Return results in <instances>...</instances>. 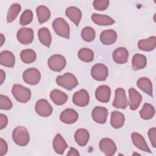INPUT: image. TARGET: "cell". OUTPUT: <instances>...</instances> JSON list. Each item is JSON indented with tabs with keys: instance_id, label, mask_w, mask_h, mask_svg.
Listing matches in <instances>:
<instances>
[{
	"instance_id": "cell-1",
	"label": "cell",
	"mask_w": 156,
	"mask_h": 156,
	"mask_svg": "<svg viewBox=\"0 0 156 156\" xmlns=\"http://www.w3.org/2000/svg\"><path fill=\"white\" fill-rule=\"evenodd\" d=\"M12 138L16 144L20 146H25L29 142L30 136L26 128L23 126H18L13 131Z\"/></svg>"
},
{
	"instance_id": "cell-2",
	"label": "cell",
	"mask_w": 156,
	"mask_h": 156,
	"mask_svg": "<svg viewBox=\"0 0 156 156\" xmlns=\"http://www.w3.org/2000/svg\"><path fill=\"white\" fill-rule=\"evenodd\" d=\"M57 83L68 90H71L78 85V81L73 74L66 73L62 76H58L56 78Z\"/></svg>"
},
{
	"instance_id": "cell-3",
	"label": "cell",
	"mask_w": 156,
	"mask_h": 156,
	"mask_svg": "<svg viewBox=\"0 0 156 156\" xmlns=\"http://www.w3.org/2000/svg\"><path fill=\"white\" fill-rule=\"evenodd\" d=\"M12 93L15 98L21 103L27 102L31 97L30 90L19 84H15L13 86Z\"/></svg>"
},
{
	"instance_id": "cell-4",
	"label": "cell",
	"mask_w": 156,
	"mask_h": 156,
	"mask_svg": "<svg viewBox=\"0 0 156 156\" xmlns=\"http://www.w3.org/2000/svg\"><path fill=\"white\" fill-rule=\"evenodd\" d=\"M55 33L60 37L69 38V26L68 23L62 18H57L54 20L52 24Z\"/></svg>"
},
{
	"instance_id": "cell-5",
	"label": "cell",
	"mask_w": 156,
	"mask_h": 156,
	"mask_svg": "<svg viewBox=\"0 0 156 156\" xmlns=\"http://www.w3.org/2000/svg\"><path fill=\"white\" fill-rule=\"evenodd\" d=\"M49 68L57 72L61 71L66 66V61L65 58L60 54H55L49 57L48 61Z\"/></svg>"
},
{
	"instance_id": "cell-6",
	"label": "cell",
	"mask_w": 156,
	"mask_h": 156,
	"mask_svg": "<svg viewBox=\"0 0 156 156\" xmlns=\"http://www.w3.org/2000/svg\"><path fill=\"white\" fill-rule=\"evenodd\" d=\"M24 81L29 85H37L40 80L41 74L40 71L34 68H30L25 70L23 74Z\"/></svg>"
},
{
	"instance_id": "cell-7",
	"label": "cell",
	"mask_w": 156,
	"mask_h": 156,
	"mask_svg": "<svg viewBox=\"0 0 156 156\" xmlns=\"http://www.w3.org/2000/svg\"><path fill=\"white\" fill-rule=\"evenodd\" d=\"M91 74L94 80L104 81L108 76V68L102 63H97L92 67Z\"/></svg>"
},
{
	"instance_id": "cell-8",
	"label": "cell",
	"mask_w": 156,
	"mask_h": 156,
	"mask_svg": "<svg viewBox=\"0 0 156 156\" xmlns=\"http://www.w3.org/2000/svg\"><path fill=\"white\" fill-rule=\"evenodd\" d=\"M35 108L37 113L42 117L49 116L52 113V106L47 100L44 99H39L37 101Z\"/></svg>"
},
{
	"instance_id": "cell-9",
	"label": "cell",
	"mask_w": 156,
	"mask_h": 156,
	"mask_svg": "<svg viewBox=\"0 0 156 156\" xmlns=\"http://www.w3.org/2000/svg\"><path fill=\"white\" fill-rule=\"evenodd\" d=\"M128 101L126 92L122 88H118L115 90V96L113 102V106L116 108L125 109L128 105Z\"/></svg>"
},
{
	"instance_id": "cell-10",
	"label": "cell",
	"mask_w": 156,
	"mask_h": 156,
	"mask_svg": "<svg viewBox=\"0 0 156 156\" xmlns=\"http://www.w3.org/2000/svg\"><path fill=\"white\" fill-rule=\"evenodd\" d=\"M16 37L18 41L23 44H30L34 40V32L31 28L22 27L17 32Z\"/></svg>"
},
{
	"instance_id": "cell-11",
	"label": "cell",
	"mask_w": 156,
	"mask_h": 156,
	"mask_svg": "<svg viewBox=\"0 0 156 156\" xmlns=\"http://www.w3.org/2000/svg\"><path fill=\"white\" fill-rule=\"evenodd\" d=\"M101 151L107 156H111L115 154L117 147L114 141L108 138H102L99 142Z\"/></svg>"
},
{
	"instance_id": "cell-12",
	"label": "cell",
	"mask_w": 156,
	"mask_h": 156,
	"mask_svg": "<svg viewBox=\"0 0 156 156\" xmlns=\"http://www.w3.org/2000/svg\"><path fill=\"white\" fill-rule=\"evenodd\" d=\"M90 101V96L88 91L85 89H81L76 91L73 96V103L79 107L87 106Z\"/></svg>"
},
{
	"instance_id": "cell-13",
	"label": "cell",
	"mask_w": 156,
	"mask_h": 156,
	"mask_svg": "<svg viewBox=\"0 0 156 156\" xmlns=\"http://www.w3.org/2000/svg\"><path fill=\"white\" fill-rule=\"evenodd\" d=\"M111 95V90L108 86L103 85L98 87L95 91L96 99L103 103H107L109 101Z\"/></svg>"
},
{
	"instance_id": "cell-14",
	"label": "cell",
	"mask_w": 156,
	"mask_h": 156,
	"mask_svg": "<svg viewBox=\"0 0 156 156\" xmlns=\"http://www.w3.org/2000/svg\"><path fill=\"white\" fill-rule=\"evenodd\" d=\"M107 115V109L99 106L94 107L91 113L93 119L99 124H104L106 122Z\"/></svg>"
},
{
	"instance_id": "cell-15",
	"label": "cell",
	"mask_w": 156,
	"mask_h": 156,
	"mask_svg": "<svg viewBox=\"0 0 156 156\" xmlns=\"http://www.w3.org/2000/svg\"><path fill=\"white\" fill-rule=\"evenodd\" d=\"M78 113L72 108H67L63 111L60 116V120L65 124H73L78 119Z\"/></svg>"
},
{
	"instance_id": "cell-16",
	"label": "cell",
	"mask_w": 156,
	"mask_h": 156,
	"mask_svg": "<svg viewBox=\"0 0 156 156\" xmlns=\"http://www.w3.org/2000/svg\"><path fill=\"white\" fill-rule=\"evenodd\" d=\"M129 106L132 110L137 109L142 101L141 95L134 88H131L129 90Z\"/></svg>"
},
{
	"instance_id": "cell-17",
	"label": "cell",
	"mask_w": 156,
	"mask_h": 156,
	"mask_svg": "<svg viewBox=\"0 0 156 156\" xmlns=\"http://www.w3.org/2000/svg\"><path fill=\"white\" fill-rule=\"evenodd\" d=\"M129 52L124 47H119L116 49L113 52V58L118 64H124L128 61Z\"/></svg>"
},
{
	"instance_id": "cell-18",
	"label": "cell",
	"mask_w": 156,
	"mask_h": 156,
	"mask_svg": "<svg viewBox=\"0 0 156 156\" xmlns=\"http://www.w3.org/2000/svg\"><path fill=\"white\" fill-rule=\"evenodd\" d=\"M131 138L133 144L141 151L151 153L150 149L149 148L144 137L139 133L133 132L131 135Z\"/></svg>"
},
{
	"instance_id": "cell-19",
	"label": "cell",
	"mask_w": 156,
	"mask_h": 156,
	"mask_svg": "<svg viewBox=\"0 0 156 156\" xmlns=\"http://www.w3.org/2000/svg\"><path fill=\"white\" fill-rule=\"evenodd\" d=\"M65 14L72 22L78 26L82 18V12L79 8L74 6L69 7L66 9Z\"/></svg>"
},
{
	"instance_id": "cell-20",
	"label": "cell",
	"mask_w": 156,
	"mask_h": 156,
	"mask_svg": "<svg viewBox=\"0 0 156 156\" xmlns=\"http://www.w3.org/2000/svg\"><path fill=\"white\" fill-rule=\"evenodd\" d=\"M117 39L116 32L112 29H108L102 31L100 35V40L102 44L110 45L115 43Z\"/></svg>"
},
{
	"instance_id": "cell-21",
	"label": "cell",
	"mask_w": 156,
	"mask_h": 156,
	"mask_svg": "<svg viewBox=\"0 0 156 156\" xmlns=\"http://www.w3.org/2000/svg\"><path fill=\"white\" fill-rule=\"evenodd\" d=\"M15 63V58L13 54L9 51H4L0 54V63L1 65L12 68Z\"/></svg>"
},
{
	"instance_id": "cell-22",
	"label": "cell",
	"mask_w": 156,
	"mask_h": 156,
	"mask_svg": "<svg viewBox=\"0 0 156 156\" xmlns=\"http://www.w3.org/2000/svg\"><path fill=\"white\" fill-rule=\"evenodd\" d=\"M52 146L54 151L56 153L60 155L63 154L65 149L68 147V145L65 140L63 139L62 136L59 133H57L54 137Z\"/></svg>"
},
{
	"instance_id": "cell-23",
	"label": "cell",
	"mask_w": 156,
	"mask_h": 156,
	"mask_svg": "<svg viewBox=\"0 0 156 156\" xmlns=\"http://www.w3.org/2000/svg\"><path fill=\"white\" fill-rule=\"evenodd\" d=\"M156 46V37L151 36L148 38L140 40L138 43V46L140 50L144 51H151Z\"/></svg>"
},
{
	"instance_id": "cell-24",
	"label": "cell",
	"mask_w": 156,
	"mask_h": 156,
	"mask_svg": "<svg viewBox=\"0 0 156 156\" xmlns=\"http://www.w3.org/2000/svg\"><path fill=\"white\" fill-rule=\"evenodd\" d=\"M91 20L95 24L99 26H110L115 23V20L111 17L98 13H93L91 15Z\"/></svg>"
},
{
	"instance_id": "cell-25",
	"label": "cell",
	"mask_w": 156,
	"mask_h": 156,
	"mask_svg": "<svg viewBox=\"0 0 156 156\" xmlns=\"http://www.w3.org/2000/svg\"><path fill=\"white\" fill-rule=\"evenodd\" d=\"M90 138L88 131L85 129H79L74 133V139L80 146H85Z\"/></svg>"
},
{
	"instance_id": "cell-26",
	"label": "cell",
	"mask_w": 156,
	"mask_h": 156,
	"mask_svg": "<svg viewBox=\"0 0 156 156\" xmlns=\"http://www.w3.org/2000/svg\"><path fill=\"white\" fill-rule=\"evenodd\" d=\"M50 98L54 104L58 105L64 104L68 99V96L66 93L57 89L51 91L50 93Z\"/></svg>"
},
{
	"instance_id": "cell-27",
	"label": "cell",
	"mask_w": 156,
	"mask_h": 156,
	"mask_svg": "<svg viewBox=\"0 0 156 156\" xmlns=\"http://www.w3.org/2000/svg\"><path fill=\"white\" fill-rule=\"evenodd\" d=\"M124 115L118 111H113L111 113L110 124L115 129L121 128L124 123Z\"/></svg>"
},
{
	"instance_id": "cell-28",
	"label": "cell",
	"mask_w": 156,
	"mask_h": 156,
	"mask_svg": "<svg viewBox=\"0 0 156 156\" xmlns=\"http://www.w3.org/2000/svg\"><path fill=\"white\" fill-rule=\"evenodd\" d=\"M137 87L145 93L152 97V84L150 79L147 77H141L136 82Z\"/></svg>"
},
{
	"instance_id": "cell-29",
	"label": "cell",
	"mask_w": 156,
	"mask_h": 156,
	"mask_svg": "<svg viewBox=\"0 0 156 156\" xmlns=\"http://www.w3.org/2000/svg\"><path fill=\"white\" fill-rule=\"evenodd\" d=\"M37 16L40 24L46 22L51 16V12L49 9L44 5H39L36 9Z\"/></svg>"
},
{
	"instance_id": "cell-30",
	"label": "cell",
	"mask_w": 156,
	"mask_h": 156,
	"mask_svg": "<svg viewBox=\"0 0 156 156\" xmlns=\"http://www.w3.org/2000/svg\"><path fill=\"white\" fill-rule=\"evenodd\" d=\"M147 64V59L146 56L140 54H136L132 58V68L136 71L143 69Z\"/></svg>"
},
{
	"instance_id": "cell-31",
	"label": "cell",
	"mask_w": 156,
	"mask_h": 156,
	"mask_svg": "<svg viewBox=\"0 0 156 156\" xmlns=\"http://www.w3.org/2000/svg\"><path fill=\"white\" fill-rule=\"evenodd\" d=\"M38 37L40 42L45 46L49 47L51 43V35L46 27L40 28L38 31Z\"/></svg>"
},
{
	"instance_id": "cell-32",
	"label": "cell",
	"mask_w": 156,
	"mask_h": 156,
	"mask_svg": "<svg viewBox=\"0 0 156 156\" xmlns=\"http://www.w3.org/2000/svg\"><path fill=\"white\" fill-rule=\"evenodd\" d=\"M20 57L23 62L29 64L35 62L37 58L35 52L30 49H24L21 52Z\"/></svg>"
},
{
	"instance_id": "cell-33",
	"label": "cell",
	"mask_w": 156,
	"mask_h": 156,
	"mask_svg": "<svg viewBox=\"0 0 156 156\" xmlns=\"http://www.w3.org/2000/svg\"><path fill=\"white\" fill-rule=\"evenodd\" d=\"M21 10L20 4L18 3H14L11 5L7 14V22L8 23L13 21L18 16L19 13Z\"/></svg>"
},
{
	"instance_id": "cell-34",
	"label": "cell",
	"mask_w": 156,
	"mask_h": 156,
	"mask_svg": "<svg viewBox=\"0 0 156 156\" xmlns=\"http://www.w3.org/2000/svg\"><path fill=\"white\" fill-rule=\"evenodd\" d=\"M155 115L154 107L150 104L145 103L140 111V115L144 119H151Z\"/></svg>"
},
{
	"instance_id": "cell-35",
	"label": "cell",
	"mask_w": 156,
	"mask_h": 156,
	"mask_svg": "<svg viewBox=\"0 0 156 156\" xmlns=\"http://www.w3.org/2000/svg\"><path fill=\"white\" fill-rule=\"evenodd\" d=\"M78 57L84 62H90L94 58V52L89 48H82L78 52Z\"/></svg>"
},
{
	"instance_id": "cell-36",
	"label": "cell",
	"mask_w": 156,
	"mask_h": 156,
	"mask_svg": "<svg viewBox=\"0 0 156 156\" xmlns=\"http://www.w3.org/2000/svg\"><path fill=\"white\" fill-rule=\"evenodd\" d=\"M95 36V30L91 27H85L81 31V37L82 39L87 42L92 41L94 39Z\"/></svg>"
},
{
	"instance_id": "cell-37",
	"label": "cell",
	"mask_w": 156,
	"mask_h": 156,
	"mask_svg": "<svg viewBox=\"0 0 156 156\" xmlns=\"http://www.w3.org/2000/svg\"><path fill=\"white\" fill-rule=\"evenodd\" d=\"M33 20V13L29 9L25 10L21 15L20 24L21 26H26L32 22Z\"/></svg>"
},
{
	"instance_id": "cell-38",
	"label": "cell",
	"mask_w": 156,
	"mask_h": 156,
	"mask_svg": "<svg viewBox=\"0 0 156 156\" xmlns=\"http://www.w3.org/2000/svg\"><path fill=\"white\" fill-rule=\"evenodd\" d=\"M12 103L10 99L6 96L1 94L0 95V109L8 110L12 108Z\"/></svg>"
},
{
	"instance_id": "cell-39",
	"label": "cell",
	"mask_w": 156,
	"mask_h": 156,
	"mask_svg": "<svg viewBox=\"0 0 156 156\" xmlns=\"http://www.w3.org/2000/svg\"><path fill=\"white\" fill-rule=\"evenodd\" d=\"M109 1L108 0H100V1H98V0H95L93 1V7L94 8L97 10H99V11H103L105 10L108 6L109 5Z\"/></svg>"
},
{
	"instance_id": "cell-40",
	"label": "cell",
	"mask_w": 156,
	"mask_h": 156,
	"mask_svg": "<svg viewBox=\"0 0 156 156\" xmlns=\"http://www.w3.org/2000/svg\"><path fill=\"white\" fill-rule=\"evenodd\" d=\"M147 133L151 144L153 147L155 148L156 147V129L155 127L150 129Z\"/></svg>"
},
{
	"instance_id": "cell-41",
	"label": "cell",
	"mask_w": 156,
	"mask_h": 156,
	"mask_svg": "<svg viewBox=\"0 0 156 156\" xmlns=\"http://www.w3.org/2000/svg\"><path fill=\"white\" fill-rule=\"evenodd\" d=\"M8 151V145L5 140L2 138L0 139V155H5Z\"/></svg>"
},
{
	"instance_id": "cell-42",
	"label": "cell",
	"mask_w": 156,
	"mask_h": 156,
	"mask_svg": "<svg viewBox=\"0 0 156 156\" xmlns=\"http://www.w3.org/2000/svg\"><path fill=\"white\" fill-rule=\"evenodd\" d=\"M7 122H8L7 117L5 115L1 113L0 114V129H3L4 127H5L7 124Z\"/></svg>"
},
{
	"instance_id": "cell-43",
	"label": "cell",
	"mask_w": 156,
	"mask_h": 156,
	"mask_svg": "<svg viewBox=\"0 0 156 156\" xmlns=\"http://www.w3.org/2000/svg\"><path fill=\"white\" fill-rule=\"evenodd\" d=\"M79 153L78 152V151L75 149V148H73V147H71L69 152H68L67 154V155H79Z\"/></svg>"
},
{
	"instance_id": "cell-44",
	"label": "cell",
	"mask_w": 156,
	"mask_h": 156,
	"mask_svg": "<svg viewBox=\"0 0 156 156\" xmlns=\"http://www.w3.org/2000/svg\"><path fill=\"white\" fill-rule=\"evenodd\" d=\"M5 79V72L2 69H0V84L2 85L3 83L4 80Z\"/></svg>"
},
{
	"instance_id": "cell-45",
	"label": "cell",
	"mask_w": 156,
	"mask_h": 156,
	"mask_svg": "<svg viewBox=\"0 0 156 156\" xmlns=\"http://www.w3.org/2000/svg\"><path fill=\"white\" fill-rule=\"evenodd\" d=\"M5 41V38L2 34H1V46H2L4 44V42Z\"/></svg>"
}]
</instances>
